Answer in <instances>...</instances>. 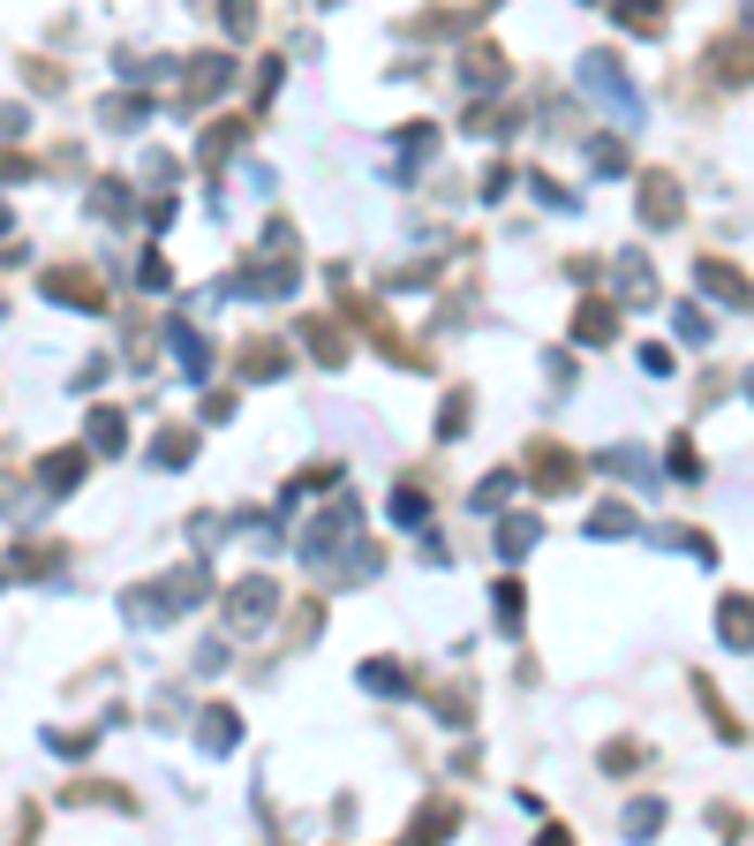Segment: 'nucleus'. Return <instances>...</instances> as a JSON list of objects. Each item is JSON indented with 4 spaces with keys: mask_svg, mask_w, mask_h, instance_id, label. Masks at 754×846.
I'll use <instances>...</instances> for the list:
<instances>
[{
    "mask_svg": "<svg viewBox=\"0 0 754 846\" xmlns=\"http://www.w3.org/2000/svg\"><path fill=\"white\" fill-rule=\"evenodd\" d=\"M265 613H272V582H242V590H234V620H250V628H257Z\"/></svg>",
    "mask_w": 754,
    "mask_h": 846,
    "instance_id": "nucleus-1",
    "label": "nucleus"
},
{
    "mask_svg": "<svg viewBox=\"0 0 754 846\" xmlns=\"http://www.w3.org/2000/svg\"><path fill=\"white\" fill-rule=\"evenodd\" d=\"M618 23H634V30H656V23H664V0H618Z\"/></svg>",
    "mask_w": 754,
    "mask_h": 846,
    "instance_id": "nucleus-2",
    "label": "nucleus"
},
{
    "mask_svg": "<svg viewBox=\"0 0 754 846\" xmlns=\"http://www.w3.org/2000/svg\"><path fill=\"white\" fill-rule=\"evenodd\" d=\"M76 469H84V454H53V462H46V484H53V492H68V484H76Z\"/></svg>",
    "mask_w": 754,
    "mask_h": 846,
    "instance_id": "nucleus-3",
    "label": "nucleus"
},
{
    "mask_svg": "<svg viewBox=\"0 0 754 846\" xmlns=\"http://www.w3.org/2000/svg\"><path fill=\"white\" fill-rule=\"evenodd\" d=\"M582 340H611V311L589 303V311H582Z\"/></svg>",
    "mask_w": 754,
    "mask_h": 846,
    "instance_id": "nucleus-4",
    "label": "nucleus"
},
{
    "mask_svg": "<svg viewBox=\"0 0 754 846\" xmlns=\"http://www.w3.org/2000/svg\"><path fill=\"white\" fill-rule=\"evenodd\" d=\"M393 514H400V521H423V514H431V500H423V492H400V500H393Z\"/></svg>",
    "mask_w": 754,
    "mask_h": 846,
    "instance_id": "nucleus-5",
    "label": "nucleus"
},
{
    "mask_svg": "<svg viewBox=\"0 0 754 846\" xmlns=\"http://www.w3.org/2000/svg\"><path fill=\"white\" fill-rule=\"evenodd\" d=\"M656 824H664V809H656V801H641V809L626 817V832H656Z\"/></svg>",
    "mask_w": 754,
    "mask_h": 846,
    "instance_id": "nucleus-6",
    "label": "nucleus"
}]
</instances>
